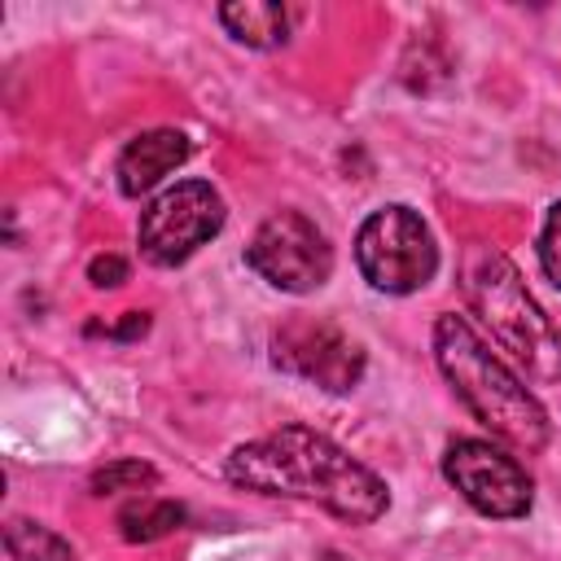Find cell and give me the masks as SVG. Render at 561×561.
Segmentation results:
<instances>
[{"mask_svg":"<svg viewBox=\"0 0 561 561\" xmlns=\"http://www.w3.org/2000/svg\"><path fill=\"white\" fill-rule=\"evenodd\" d=\"M224 473L228 482L259 495L311 500L351 526H368L390 508L386 482L311 425H280L232 447Z\"/></svg>","mask_w":561,"mask_h":561,"instance_id":"cell-1","label":"cell"},{"mask_svg":"<svg viewBox=\"0 0 561 561\" xmlns=\"http://www.w3.org/2000/svg\"><path fill=\"white\" fill-rule=\"evenodd\" d=\"M434 359L465 408L504 443L522 451H539L548 443L543 403L508 373V364L469 329L460 316H438L434 324Z\"/></svg>","mask_w":561,"mask_h":561,"instance_id":"cell-2","label":"cell"},{"mask_svg":"<svg viewBox=\"0 0 561 561\" xmlns=\"http://www.w3.org/2000/svg\"><path fill=\"white\" fill-rule=\"evenodd\" d=\"M465 294L469 307L482 316L491 337L543 386L561 381V329L543 316V307L530 298L522 272L508 263V254L478 245L465 259Z\"/></svg>","mask_w":561,"mask_h":561,"instance_id":"cell-3","label":"cell"},{"mask_svg":"<svg viewBox=\"0 0 561 561\" xmlns=\"http://www.w3.org/2000/svg\"><path fill=\"white\" fill-rule=\"evenodd\" d=\"M355 263L381 294H416L438 272V245L430 224L412 206H381L355 232Z\"/></svg>","mask_w":561,"mask_h":561,"instance_id":"cell-4","label":"cell"},{"mask_svg":"<svg viewBox=\"0 0 561 561\" xmlns=\"http://www.w3.org/2000/svg\"><path fill=\"white\" fill-rule=\"evenodd\" d=\"M245 263L285 294H311L333 272V245L324 228L302 210H276L245 245Z\"/></svg>","mask_w":561,"mask_h":561,"instance_id":"cell-5","label":"cell"},{"mask_svg":"<svg viewBox=\"0 0 561 561\" xmlns=\"http://www.w3.org/2000/svg\"><path fill=\"white\" fill-rule=\"evenodd\" d=\"M228 210L224 197L206 180H180L175 188L158 193L140 215V250L158 267H175L193 259L219 228Z\"/></svg>","mask_w":561,"mask_h":561,"instance_id":"cell-6","label":"cell"},{"mask_svg":"<svg viewBox=\"0 0 561 561\" xmlns=\"http://www.w3.org/2000/svg\"><path fill=\"white\" fill-rule=\"evenodd\" d=\"M443 478L482 513V517H526L535 504L530 473L486 438H456L443 451Z\"/></svg>","mask_w":561,"mask_h":561,"instance_id":"cell-7","label":"cell"},{"mask_svg":"<svg viewBox=\"0 0 561 561\" xmlns=\"http://www.w3.org/2000/svg\"><path fill=\"white\" fill-rule=\"evenodd\" d=\"M272 359H276V368H285L302 381H316L324 390H355L364 377L359 342H351L333 320H311V316H298L276 329Z\"/></svg>","mask_w":561,"mask_h":561,"instance_id":"cell-8","label":"cell"},{"mask_svg":"<svg viewBox=\"0 0 561 561\" xmlns=\"http://www.w3.org/2000/svg\"><path fill=\"white\" fill-rule=\"evenodd\" d=\"M188 153H193V145H188L184 131H175V127L145 131V136H136V140L118 153V162H114L118 188H123L127 197H140V193H149L162 175H171L180 162H188Z\"/></svg>","mask_w":561,"mask_h":561,"instance_id":"cell-9","label":"cell"},{"mask_svg":"<svg viewBox=\"0 0 561 561\" xmlns=\"http://www.w3.org/2000/svg\"><path fill=\"white\" fill-rule=\"evenodd\" d=\"M219 22L228 26V35L237 44L250 48H280L294 35L298 9L294 4H276V0H237L219 9Z\"/></svg>","mask_w":561,"mask_h":561,"instance_id":"cell-10","label":"cell"},{"mask_svg":"<svg viewBox=\"0 0 561 561\" xmlns=\"http://www.w3.org/2000/svg\"><path fill=\"white\" fill-rule=\"evenodd\" d=\"M184 517H188V513H184V504H175V500L136 495V500L118 513V526H123V539H131V543H153V539L180 530Z\"/></svg>","mask_w":561,"mask_h":561,"instance_id":"cell-11","label":"cell"},{"mask_svg":"<svg viewBox=\"0 0 561 561\" xmlns=\"http://www.w3.org/2000/svg\"><path fill=\"white\" fill-rule=\"evenodd\" d=\"M4 548L13 561H75V548L57 530L26 522V517H13L4 526Z\"/></svg>","mask_w":561,"mask_h":561,"instance_id":"cell-12","label":"cell"},{"mask_svg":"<svg viewBox=\"0 0 561 561\" xmlns=\"http://www.w3.org/2000/svg\"><path fill=\"white\" fill-rule=\"evenodd\" d=\"M158 482V469L145 465V460H114L105 469L92 473V491L96 495H114V491H140V486H153Z\"/></svg>","mask_w":561,"mask_h":561,"instance_id":"cell-13","label":"cell"},{"mask_svg":"<svg viewBox=\"0 0 561 561\" xmlns=\"http://www.w3.org/2000/svg\"><path fill=\"white\" fill-rule=\"evenodd\" d=\"M539 267L561 289V202H552L548 215H543V228H539Z\"/></svg>","mask_w":561,"mask_h":561,"instance_id":"cell-14","label":"cell"},{"mask_svg":"<svg viewBox=\"0 0 561 561\" xmlns=\"http://www.w3.org/2000/svg\"><path fill=\"white\" fill-rule=\"evenodd\" d=\"M88 280H92L96 289L123 285V280H127V259H118V254H96V259L88 263Z\"/></svg>","mask_w":561,"mask_h":561,"instance_id":"cell-15","label":"cell"},{"mask_svg":"<svg viewBox=\"0 0 561 561\" xmlns=\"http://www.w3.org/2000/svg\"><path fill=\"white\" fill-rule=\"evenodd\" d=\"M149 329V316L145 311H127V320L118 329H110V337H140Z\"/></svg>","mask_w":561,"mask_h":561,"instance_id":"cell-16","label":"cell"}]
</instances>
